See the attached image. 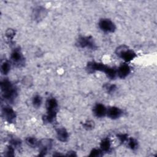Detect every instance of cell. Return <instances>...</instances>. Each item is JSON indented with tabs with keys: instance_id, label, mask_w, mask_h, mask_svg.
Here are the masks:
<instances>
[{
	"instance_id": "24",
	"label": "cell",
	"mask_w": 157,
	"mask_h": 157,
	"mask_svg": "<svg viewBox=\"0 0 157 157\" xmlns=\"http://www.w3.org/2000/svg\"><path fill=\"white\" fill-rule=\"evenodd\" d=\"M4 155L6 156H14V147L10 145L7 147L5 151Z\"/></svg>"
},
{
	"instance_id": "15",
	"label": "cell",
	"mask_w": 157,
	"mask_h": 157,
	"mask_svg": "<svg viewBox=\"0 0 157 157\" xmlns=\"http://www.w3.org/2000/svg\"><path fill=\"white\" fill-rule=\"evenodd\" d=\"M101 150L103 152H109L111 149V142L108 137L103 139L100 144Z\"/></svg>"
},
{
	"instance_id": "14",
	"label": "cell",
	"mask_w": 157,
	"mask_h": 157,
	"mask_svg": "<svg viewBox=\"0 0 157 157\" xmlns=\"http://www.w3.org/2000/svg\"><path fill=\"white\" fill-rule=\"evenodd\" d=\"M56 137L61 142H66L69 139V134L67 130L63 127L56 129Z\"/></svg>"
},
{
	"instance_id": "21",
	"label": "cell",
	"mask_w": 157,
	"mask_h": 157,
	"mask_svg": "<svg viewBox=\"0 0 157 157\" xmlns=\"http://www.w3.org/2000/svg\"><path fill=\"white\" fill-rule=\"evenodd\" d=\"M5 35H6V37L8 40H12L13 39L14 36H15V31L13 29H11V28L7 29L6 31Z\"/></svg>"
},
{
	"instance_id": "11",
	"label": "cell",
	"mask_w": 157,
	"mask_h": 157,
	"mask_svg": "<svg viewBox=\"0 0 157 157\" xmlns=\"http://www.w3.org/2000/svg\"><path fill=\"white\" fill-rule=\"evenodd\" d=\"M106 115L109 118L115 120L120 118L123 115V111L118 107L112 106L107 109Z\"/></svg>"
},
{
	"instance_id": "8",
	"label": "cell",
	"mask_w": 157,
	"mask_h": 157,
	"mask_svg": "<svg viewBox=\"0 0 157 157\" xmlns=\"http://www.w3.org/2000/svg\"><path fill=\"white\" fill-rule=\"evenodd\" d=\"M98 26L102 31L105 33H113L116 29L115 23L108 18L101 19L99 21Z\"/></svg>"
},
{
	"instance_id": "10",
	"label": "cell",
	"mask_w": 157,
	"mask_h": 157,
	"mask_svg": "<svg viewBox=\"0 0 157 157\" xmlns=\"http://www.w3.org/2000/svg\"><path fill=\"white\" fill-rule=\"evenodd\" d=\"M47 14V10L42 7V6H37L34 9L33 11V17L35 21H39L42 20Z\"/></svg>"
},
{
	"instance_id": "17",
	"label": "cell",
	"mask_w": 157,
	"mask_h": 157,
	"mask_svg": "<svg viewBox=\"0 0 157 157\" xmlns=\"http://www.w3.org/2000/svg\"><path fill=\"white\" fill-rule=\"evenodd\" d=\"M10 69V64L9 61H4L2 63L1 66V72L2 74H7Z\"/></svg>"
},
{
	"instance_id": "27",
	"label": "cell",
	"mask_w": 157,
	"mask_h": 157,
	"mask_svg": "<svg viewBox=\"0 0 157 157\" xmlns=\"http://www.w3.org/2000/svg\"><path fill=\"white\" fill-rule=\"evenodd\" d=\"M23 84H25V85H28L29 86L30 84H32V79L29 78V77H25L23 79Z\"/></svg>"
},
{
	"instance_id": "13",
	"label": "cell",
	"mask_w": 157,
	"mask_h": 157,
	"mask_svg": "<svg viewBox=\"0 0 157 157\" xmlns=\"http://www.w3.org/2000/svg\"><path fill=\"white\" fill-rule=\"evenodd\" d=\"M93 112L94 116H96L98 118H102L106 115L107 108L104 105L100 103H98L94 106Z\"/></svg>"
},
{
	"instance_id": "23",
	"label": "cell",
	"mask_w": 157,
	"mask_h": 157,
	"mask_svg": "<svg viewBox=\"0 0 157 157\" xmlns=\"http://www.w3.org/2000/svg\"><path fill=\"white\" fill-rule=\"evenodd\" d=\"M103 151L101 150V149H98V148H93L89 156H101L103 155Z\"/></svg>"
},
{
	"instance_id": "25",
	"label": "cell",
	"mask_w": 157,
	"mask_h": 157,
	"mask_svg": "<svg viewBox=\"0 0 157 157\" xmlns=\"http://www.w3.org/2000/svg\"><path fill=\"white\" fill-rule=\"evenodd\" d=\"M117 137L121 144H123L125 142H127L129 138L127 134H118L117 135Z\"/></svg>"
},
{
	"instance_id": "20",
	"label": "cell",
	"mask_w": 157,
	"mask_h": 157,
	"mask_svg": "<svg viewBox=\"0 0 157 157\" xmlns=\"http://www.w3.org/2000/svg\"><path fill=\"white\" fill-rule=\"evenodd\" d=\"M104 88L105 89L107 92L109 94L113 93L115 91L117 90V86L114 84H105L104 86Z\"/></svg>"
},
{
	"instance_id": "1",
	"label": "cell",
	"mask_w": 157,
	"mask_h": 157,
	"mask_svg": "<svg viewBox=\"0 0 157 157\" xmlns=\"http://www.w3.org/2000/svg\"><path fill=\"white\" fill-rule=\"evenodd\" d=\"M0 86L2 98L9 102H13L18 95L15 86L8 79H4L1 80Z\"/></svg>"
},
{
	"instance_id": "2",
	"label": "cell",
	"mask_w": 157,
	"mask_h": 157,
	"mask_svg": "<svg viewBox=\"0 0 157 157\" xmlns=\"http://www.w3.org/2000/svg\"><path fill=\"white\" fill-rule=\"evenodd\" d=\"M86 70L90 73H93L95 71L104 72L110 79H114L117 75V70L114 67L95 61H90L86 65Z\"/></svg>"
},
{
	"instance_id": "3",
	"label": "cell",
	"mask_w": 157,
	"mask_h": 157,
	"mask_svg": "<svg viewBox=\"0 0 157 157\" xmlns=\"http://www.w3.org/2000/svg\"><path fill=\"white\" fill-rule=\"evenodd\" d=\"M58 104L56 99L54 98H50L46 101L47 114L42 117L44 123H52L55 121L58 112Z\"/></svg>"
},
{
	"instance_id": "7",
	"label": "cell",
	"mask_w": 157,
	"mask_h": 157,
	"mask_svg": "<svg viewBox=\"0 0 157 157\" xmlns=\"http://www.w3.org/2000/svg\"><path fill=\"white\" fill-rule=\"evenodd\" d=\"M10 59L14 65L17 67H22L25 65V58L19 48H15L10 55Z\"/></svg>"
},
{
	"instance_id": "18",
	"label": "cell",
	"mask_w": 157,
	"mask_h": 157,
	"mask_svg": "<svg viewBox=\"0 0 157 157\" xmlns=\"http://www.w3.org/2000/svg\"><path fill=\"white\" fill-rule=\"evenodd\" d=\"M127 142H128V146L131 150H135L137 148L138 142L134 138L129 137L128 138Z\"/></svg>"
},
{
	"instance_id": "6",
	"label": "cell",
	"mask_w": 157,
	"mask_h": 157,
	"mask_svg": "<svg viewBox=\"0 0 157 157\" xmlns=\"http://www.w3.org/2000/svg\"><path fill=\"white\" fill-rule=\"evenodd\" d=\"M2 116L9 123H13L15 121L17 115L15 110L9 105L2 107Z\"/></svg>"
},
{
	"instance_id": "4",
	"label": "cell",
	"mask_w": 157,
	"mask_h": 157,
	"mask_svg": "<svg viewBox=\"0 0 157 157\" xmlns=\"http://www.w3.org/2000/svg\"><path fill=\"white\" fill-rule=\"evenodd\" d=\"M118 56L123 59L125 62H129L133 60L136 56V53L124 45L119 46L115 51Z\"/></svg>"
},
{
	"instance_id": "26",
	"label": "cell",
	"mask_w": 157,
	"mask_h": 157,
	"mask_svg": "<svg viewBox=\"0 0 157 157\" xmlns=\"http://www.w3.org/2000/svg\"><path fill=\"white\" fill-rule=\"evenodd\" d=\"M10 144L14 148H20L21 147V142L18 139H11L10 140Z\"/></svg>"
},
{
	"instance_id": "28",
	"label": "cell",
	"mask_w": 157,
	"mask_h": 157,
	"mask_svg": "<svg viewBox=\"0 0 157 157\" xmlns=\"http://www.w3.org/2000/svg\"><path fill=\"white\" fill-rule=\"evenodd\" d=\"M66 156H77V155H76V153H75V151H68V153H67V154L66 155Z\"/></svg>"
},
{
	"instance_id": "12",
	"label": "cell",
	"mask_w": 157,
	"mask_h": 157,
	"mask_svg": "<svg viewBox=\"0 0 157 157\" xmlns=\"http://www.w3.org/2000/svg\"><path fill=\"white\" fill-rule=\"evenodd\" d=\"M131 68L126 63L121 64L117 70V75L120 78H126L130 73Z\"/></svg>"
},
{
	"instance_id": "9",
	"label": "cell",
	"mask_w": 157,
	"mask_h": 157,
	"mask_svg": "<svg viewBox=\"0 0 157 157\" xmlns=\"http://www.w3.org/2000/svg\"><path fill=\"white\" fill-rule=\"evenodd\" d=\"M52 144L53 141L49 139H44L39 141V147L40 148V153L39 154V155L41 156H45L48 150L51 149Z\"/></svg>"
},
{
	"instance_id": "16",
	"label": "cell",
	"mask_w": 157,
	"mask_h": 157,
	"mask_svg": "<svg viewBox=\"0 0 157 157\" xmlns=\"http://www.w3.org/2000/svg\"><path fill=\"white\" fill-rule=\"evenodd\" d=\"M26 144L32 148H36L37 147H39V141L37 140V139L34 137H28L25 139Z\"/></svg>"
},
{
	"instance_id": "5",
	"label": "cell",
	"mask_w": 157,
	"mask_h": 157,
	"mask_svg": "<svg viewBox=\"0 0 157 157\" xmlns=\"http://www.w3.org/2000/svg\"><path fill=\"white\" fill-rule=\"evenodd\" d=\"M76 44L81 48H88L91 50L97 48V46L91 36H80L77 39Z\"/></svg>"
},
{
	"instance_id": "22",
	"label": "cell",
	"mask_w": 157,
	"mask_h": 157,
	"mask_svg": "<svg viewBox=\"0 0 157 157\" xmlns=\"http://www.w3.org/2000/svg\"><path fill=\"white\" fill-rule=\"evenodd\" d=\"M83 127L84 129H85L86 130L93 129L94 128V121H93L91 120L86 121L83 124Z\"/></svg>"
},
{
	"instance_id": "19",
	"label": "cell",
	"mask_w": 157,
	"mask_h": 157,
	"mask_svg": "<svg viewBox=\"0 0 157 157\" xmlns=\"http://www.w3.org/2000/svg\"><path fill=\"white\" fill-rule=\"evenodd\" d=\"M42 102V99L40 95L36 94L33 98L32 103L34 107L39 108L41 105Z\"/></svg>"
}]
</instances>
